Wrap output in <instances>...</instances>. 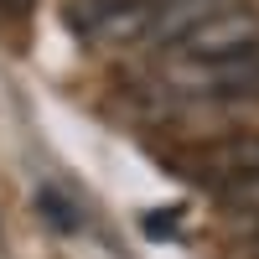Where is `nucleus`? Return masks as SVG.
Wrapping results in <instances>:
<instances>
[{
  "label": "nucleus",
  "instance_id": "0eeeda50",
  "mask_svg": "<svg viewBox=\"0 0 259 259\" xmlns=\"http://www.w3.org/2000/svg\"><path fill=\"white\" fill-rule=\"evenodd\" d=\"M36 0H0V16H31Z\"/></svg>",
  "mask_w": 259,
  "mask_h": 259
},
{
  "label": "nucleus",
  "instance_id": "7ed1b4c3",
  "mask_svg": "<svg viewBox=\"0 0 259 259\" xmlns=\"http://www.w3.org/2000/svg\"><path fill=\"white\" fill-rule=\"evenodd\" d=\"M207 171L212 177H259V135H233L223 145L207 150Z\"/></svg>",
  "mask_w": 259,
  "mask_h": 259
},
{
  "label": "nucleus",
  "instance_id": "f257e3e1",
  "mask_svg": "<svg viewBox=\"0 0 259 259\" xmlns=\"http://www.w3.org/2000/svg\"><path fill=\"white\" fill-rule=\"evenodd\" d=\"M259 47V11L254 6H207L166 36V57L182 68H212V62L244 57Z\"/></svg>",
  "mask_w": 259,
  "mask_h": 259
},
{
  "label": "nucleus",
  "instance_id": "f03ea898",
  "mask_svg": "<svg viewBox=\"0 0 259 259\" xmlns=\"http://www.w3.org/2000/svg\"><path fill=\"white\" fill-rule=\"evenodd\" d=\"M62 21L94 47H130L161 31V0H68Z\"/></svg>",
  "mask_w": 259,
  "mask_h": 259
},
{
  "label": "nucleus",
  "instance_id": "39448f33",
  "mask_svg": "<svg viewBox=\"0 0 259 259\" xmlns=\"http://www.w3.org/2000/svg\"><path fill=\"white\" fill-rule=\"evenodd\" d=\"M218 202H223L239 223H254V228H259V177H228V182L218 187Z\"/></svg>",
  "mask_w": 259,
  "mask_h": 259
},
{
  "label": "nucleus",
  "instance_id": "20e7f679",
  "mask_svg": "<svg viewBox=\"0 0 259 259\" xmlns=\"http://www.w3.org/2000/svg\"><path fill=\"white\" fill-rule=\"evenodd\" d=\"M36 212H41V218H47L57 233H78V228H83L78 202H73L62 187H52V182H41V187H36Z\"/></svg>",
  "mask_w": 259,
  "mask_h": 259
},
{
  "label": "nucleus",
  "instance_id": "423d86ee",
  "mask_svg": "<svg viewBox=\"0 0 259 259\" xmlns=\"http://www.w3.org/2000/svg\"><path fill=\"white\" fill-rule=\"evenodd\" d=\"M177 218H182V207H171V212H145V233H150V239H166V233L177 228Z\"/></svg>",
  "mask_w": 259,
  "mask_h": 259
}]
</instances>
